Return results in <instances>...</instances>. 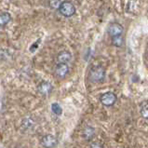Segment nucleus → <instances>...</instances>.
<instances>
[{
	"mask_svg": "<svg viewBox=\"0 0 148 148\" xmlns=\"http://www.w3.org/2000/svg\"><path fill=\"white\" fill-rule=\"evenodd\" d=\"M95 135V130L91 126H88L83 130V138L86 141H91Z\"/></svg>",
	"mask_w": 148,
	"mask_h": 148,
	"instance_id": "9",
	"label": "nucleus"
},
{
	"mask_svg": "<svg viewBox=\"0 0 148 148\" xmlns=\"http://www.w3.org/2000/svg\"><path fill=\"white\" fill-rule=\"evenodd\" d=\"M72 60L71 53L67 50H63L57 55V61L58 64H68Z\"/></svg>",
	"mask_w": 148,
	"mask_h": 148,
	"instance_id": "8",
	"label": "nucleus"
},
{
	"mask_svg": "<svg viewBox=\"0 0 148 148\" xmlns=\"http://www.w3.org/2000/svg\"><path fill=\"white\" fill-rule=\"evenodd\" d=\"M69 73V66L67 64H58L55 67V75L58 78L63 79L68 75Z\"/></svg>",
	"mask_w": 148,
	"mask_h": 148,
	"instance_id": "4",
	"label": "nucleus"
},
{
	"mask_svg": "<svg viewBox=\"0 0 148 148\" xmlns=\"http://www.w3.org/2000/svg\"><path fill=\"white\" fill-rule=\"evenodd\" d=\"M116 101V96L113 92H106L103 93L101 97V103L105 106H111L113 105Z\"/></svg>",
	"mask_w": 148,
	"mask_h": 148,
	"instance_id": "5",
	"label": "nucleus"
},
{
	"mask_svg": "<svg viewBox=\"0 0 148 148\" xmlns=\"http://www.w3.org/2000/svg\"><path fill=\"white\" fill-rule=\"evenodd\" d=\"M112 44L116 46V47H122L124 44V38L121 36H114L112 37Z\"/></svg>",
	"mask_w": 148,
	"mask_h": 148,
	"instance_id": "11",
	"label": "nucleus"
},
{
	"mask_svg": "<svg viewBox=\"0 0 148 148\" xmlns=\"http://www.w3.org/2000/svg\"><path fill=\"white\" fill-rule=\"evenodd\" d=\"M38 91H39L40 94L44 95V96H48L49 95L52 91V85L49 82H47V81H43L39 85H38Z\"/></svg>",
	"mask_w": 148,
	"mask_h": 148,
	"instance_id": "6",
	"label": "nucleus"
},
{
	"mask_svg": "<svg viewBox=\"0 0 148 148\" xmlns=\"http://www.w3.org/2000/svg\"><path fill=\"white\" fill-rule=\"evenodd\" d=\"M105 77V70L101 65H96L89 70V80L92 83H100Z\"/></svg>",
	"mask_w": 148,
	"mask_h": 148,
	"instance_id": "1",
	"label": "nucleus"
},
{
	"mask_svg": "<svg viewBox=\"0 0 148 148\" xmlns=\"http://www.w3.org/2000/svg\"><path fill=\"white\" fill-rule=\"evenodd\" d=\"M91 148H103V145H101L100 143L95 142V143H91Z\"/></svg>",
	"mask_w": 148,
	"mask_h": 148,
	"instance_id": "15",
	"label": "nucleus"
},
{
	"mask_svg": "<svg viewBox=\"0 0 148 148\" xmlns=\"http://www.w3.org/2000/svg\"><path fill=\"white\" fill-rule=\"evenodd\" d=\"M122 33H123V27L120 24H118V23H112L108 28V34L112 37L121 36Z\"/></svg>",
	"mask_w": 148,
	"mask_h": 148,
	"instance_id": "7",
	"label": "nucleus"
},
{
	"mask_svg": "<svg viewBox=\"0 0 148 148\" xmlns=\"http://www.w3.org/2000/svg\"><path fill=\"white\" fill-rule=\"evenodd\" d=\"M59 11L64 17L69 18L76 13V7L70 1H64L59 7Z\"/></svg>",
	"mask_w": 148,
	"mask_h": 148,
	"instance_id": "2",
	"label": "nucleus"
},
{
	"mask_svg": "<svg viewBox=\"0 0 148 148\" xmlns=\"http://www.w3.org/2000/svg\"><path fill=\"white\" fill-rule=\"evenodd\" d=\"M141 115L143 118L148 119V103H145L141 107Z\"/></svg>",
	"mask_w": 148,
	"mask_h": 148,
	"instance_id": "13",
	"label": "nucleus"
},
{
	"mask_svg": "<svg viewBox=\"0 0 148 148\" xmlns=\"http://www.w3.org/2000/svg\"><path fill=\"white\" fill-rule=\"evenodd\" d=\"M11 21V15L9 12L0 13V27L7 25Z\"/></svg>",
	"mask_w": 148,
	"mask_h": 148,
	"instance_id": "10",
	"label": "nucleus"
},
{
	"mask_svg": "<svg viewBox=\"0 0 148 148\" xmlns=\"http://www.w3.org/2000/svg\"><path fill=\"white\" fill-rule=\"evenodd\" d=\"M61 0H50V7H54V9H59V7L61 5Z\"/></svg>",
	"mask_w": 148,
	"mask_h": 148,
	"instance_id": "14",
	"label": "nucleus"
},
{
	"mask_svg": "<svg viewBox=\"0 0 148 148\" xmlns=\"http://www.w3.org/2000/svg\"><path fill=\"white\" fill-rule=\"evenodd\" d=\"M51 110L56 116H61L63 114V109L60 106V104L57 103H54L51 104Z\"/></svg>",
	"mask_w": 148,
	"mask_h": 148,
	"instance_id": "12",
	"label": "nucleus"
},
{
	"mask_svg": "<svg viewBox=\"0 0 148 148\" xmlns=\"http://www.w3.org/2000/svg\"><path fill=\"white\" fill-rule=\"evenodd\" d=\"M41 145L45 148H55L58 145V140L54 135L47 134L42 137Z\"/></svg>",
	"mask_w": 148,
	"mask_h": 148,
	"instance_id": "3",
	"label": "nucleus"
}]
</instances>
